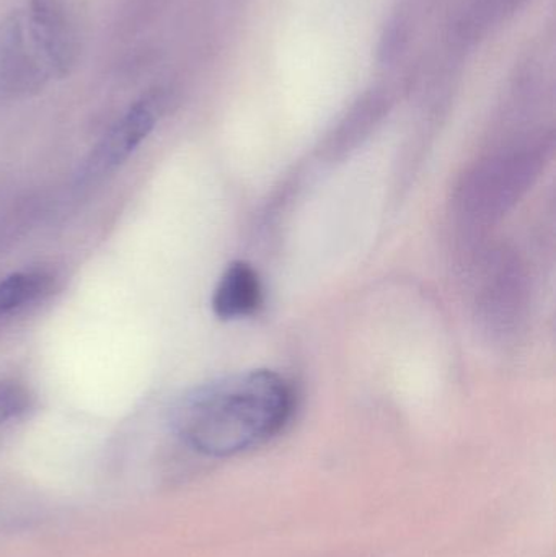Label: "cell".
I'll return each instance as SVG.
<instances>
[{
	"label": "cell",
	"mask_w": 556,
	"mask_h": 557,
	"mask_svg": "<svg viewBox=\"0 0 556 557\" xmlns=\"http://www.w3.org/2000/svg\"><path fill=\"white\" fill-rule=\"evenodd\" d=\"M29 408V393L15 382H0V424L25 414Z\"/></svg>",
	"instance_id": "obj_6"
},
{
	"label": "cell",
	"mask_w": 556,
	"mask_h": 557,
	"mask_svg": "<svg viewBox=\"0 0 556 557\" xmlns=\"http://www.w3.org/2000/svg\"><path fill=\"white\" fill-rule=\"evenodd\" d=\"M49 278L39 273H16L0 282V320L39 300L48 292Z\"/></svg>",
	"instance_id": "obj_5"
},
{
	"label": "cell",
	"mask_w": 556,
	"mask_h": 557,
	"mask_svg": "<svg viewBox=\"0 0 556 557\" xmlns=\"http://www.w3.org/2000/svg\"><path fill=\"white\" fill-rule=\"evenodd\" d=\"M294 409L289 383L270 370H250L196 386L180 399L175 425L189 447L232 457L283 431Z\"/></svg>",
	"instance_id": "obj_1"
},
{
	"label": "cell",
	"mask_w": 556,
	"mask_h": 557,
	"mask_svg": "<svg viewBox=\"0 0 556 557\" xmlns=\"http://www.w3.org/2000/svg\"><path fill=\"white\" fill-rule=\"evenodd\" d=\"M59 77L51 51L25 9L0 25V91L29 94Z\"/></svg>",
	"instance_id": "obj_2"
},
{
	"label": "cell",
	"mask_w": 556,
	"mask_h": 557,
	"mask_svg": "<svg viewBox=\"0 0 556 557\" xmlns=\"http://www.w3.org/2000/svg\"><path fill=\"white\" fill-rule=\"evenodd\" d=\"M156 120V101L150 97L137 101L98 144L91 169H114L123 163L152 133Z\"/></svg>",
	"instance_id": "obj_3"
},
{
	"label": "cell",
	"mask_w": 556,
	"mask_h": 557,
	"mask_svg": "<svg viewBox=\"0 0 556 557\" xmlns=\"http://www.w3.org/2000/svg\"><path fill=\"white\" fill-rule=\"evenodd\" d=\"M261 304V284L254 268L247 263H232L212 297V308L221 320H235L257 311Z\"/></svg>",
	"instance_id": "obj_4"
}]
</instances>
